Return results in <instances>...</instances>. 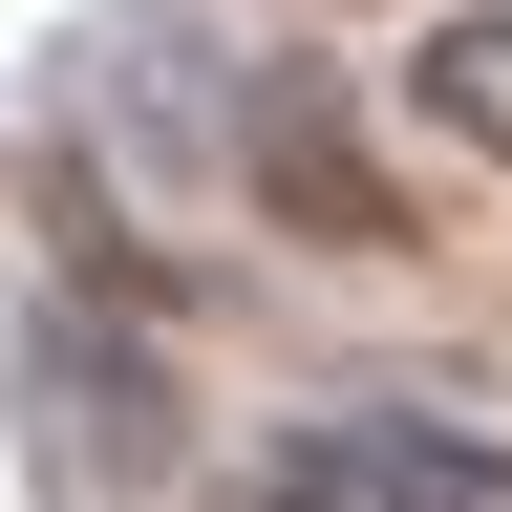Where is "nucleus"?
<instances>
[{
    "instance_id": "1",
    "label": "nucleus",
    "mask_w": 512,
    "mask_h": 512,
    "mask_svg": "<svg viewBox=\"0 0 512 512\" xmlns=\"http://www.w3.org/2000/svg\"><path fill=\"white\" fill-rule=\"evenodd\" d=\"M235 512H512V427H448V406H342V427H299Z\"/></svg>"
},
{
    "instance_id": "2",
    "label": "nucleus",
    "mask_w": 512,
    "mask_h": 512,
    "mask_svg": "<svg viewBox=\"0 0 512 512\" xmlns=\"http://www.w3.org/2000/svg\"><path fill=\"white\" fill-rule=\"evenodd\" d=\"M235 171H256V214L320 235V256H406V235H427V214H406V171H384L320 86H256V107H235Z\"/></svg>"
},
{
    "instance_id": "3",
    "label": "nucleus",
    "mask_w": 512,
    "mask_h": 512,
    "mask_svg": "<svg viewBox=\"0 0 512 512\" xmlns=\"http://www.w3.org/2000/svg\"><path fill=\"white\" fill-rule=\"evenodd\" d=\"M406 128H448L470 171H512V0H448L406 43Z\"/></svg>"
}]
</instances>
